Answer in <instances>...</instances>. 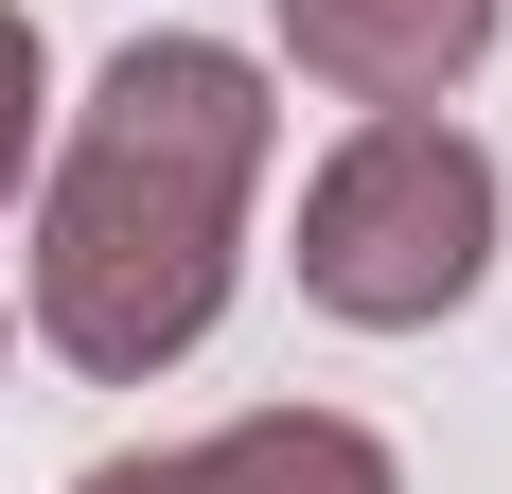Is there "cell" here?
Segmentation results:
<instances>
[{
  "label": "cell",
  "instance_id": "1",
  "mask_svg": "<svg viewBox=\"0 0 512 494\" xmlns=\"http://www.w3.org/2000/svg\"><path fill=\"white\" fill-rule=\"evenodd\" d=\"M283 159V89L265 53L230 36H124L89 71V106H53L36 142V265H18V318H36L53 371L89 389H159L177 353L230 318L248 283V195Z\"/></svg>",
  "mask_w": 512,
  "mask_h": 494
},
{
  "label": "cell",
  "instance_id": "2",
  "mask_svg": "<svg viewBox=\"0 0 512 494\" xmlns=\"http://www.w3.org/2000/svg\"><path fill=\"white\" fill-rule=\"evenodd\" d=\"M301 300L336 336H442L495 283V142L460 106H354V142L301 177Z\"/></svg>",
  "mask_w": 512,
  "mask_h": 494
},
{
  "label": "cell",
  "instance_id": "3",
  "mask_svg": "<svg viewBox=\"0 0 512 494\" xmlns=\"http://www.w3.org/2000/svg\"><path fill=\"white\" fill-rule=\"evenodd\" d=\"M336 106H460L477 53L512 36V0H265Z\"/></svg>",
  "mask_w": 512,
  "mask_h": 494
},
{
  "label": "cell",
  "instance_id": "4",
  "mask_svg": "<svg viewBox=\"0 0 512 494\" xmlns=\"http://www.w3.org/2000/svg\"><path fill=\"white\" fill-rule=\"evenodd\" d=\"M177 494H407V459L354 406H230L212 442H177Z\"/></svg>",
  "mask_w": 512,
  "mask_h": 494
},
{
  "label": "cell",
  "instance_id": "5",
  "mask_svg": "<svg viewBox=\"0 0 512 494\" xmlns=\"http://www.w3.org/2000/svg\"><path fill=\"white\" fill-rule=\"evenodd\" d=\"M36 142H53V53H36V18L0 0V195L36 177Z\"/></svg>",
  "mask_w": 512,
  "mask_h": 494
},
{
  "label": "cell",
  "instance_id": "6",
  "mask_svg": "<svg viewBox=\"0 0 512 494\" xmlns=\"http://www.w3.org/2000/svg\"><path fill=\"white\" fill-rule=\"evenodd\" d=\"M71 494H177V442H124V459H89Z\"/></svg>",
  "mask_w": 512,
  "mask_h": 494
},
{
  "label": "cell",
  "instance_id": "7",
  "mask_svg": "<svg viewBox=\"0 0 512 494\" xmlns=\"http://www.w3.org/2000/svg\"><path fill=\"white\" fill-rule=\"evenodd\" d=\"M0 336H18V318H0Z\"/></svg>",
  "mask_w": 512,
  "mask_h": 494
}]
</instances>
